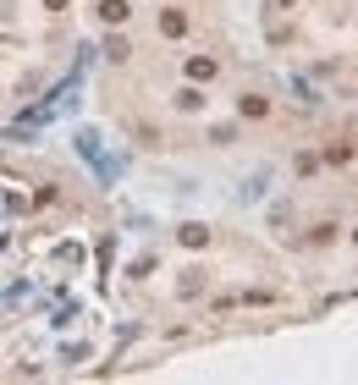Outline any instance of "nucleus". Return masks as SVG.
Here are the masks:
<instances>
[{
  "label": "nucleus",
  "instance_id": "nucleus-1",
  "mask_svg": "<svg viewBox=\"0 0 358 385\" xmlns=\"http://www.w3.org/2000/svg\"><path fill=\"white\" fill-rule=\"evenodd\" d=\"M160 33H166V39H182V33H188V17H182V11H166V17H160Z\"/></svg>",
  "mask_w": 358,
  "mask_h": 385
},
{
  "label": "nucleus",
  "instance_id": "nucleus-2",
  "mask_svg": "<svg viewBox=\"0 0 358 385\" xmlns=\"http://www.w3.org/2000/svg\"><path fill=\"white\" fill-rule=\"evenodd\" d=\"M215 72H221V66H215L210 56H193V61H188V78H199V83H210Z\"/></svg>",
  "mask_w": 358,
  "mask_h": 385
},
{
  "label": "nucleus",
  "instance_id": "nucleus-3",
  "mask_svg": "<svg viewBox=\"0 0 358 385\" xmlns=\"http://www.w3.org/2000/svg\"><path fill=\"white\" fill-rule=\"evenodd\" d=\"M127 11H132L127 0H100V17L105 22H127Z\"/></svg>",
  "mask_w": 358,
  "mask_h": 385
},
{
  "label": "nucleus",
  "instance_id": "nucleus-4",
  "mask_svg": "<svg viewBox=\"0 0 358 385\" xmlns=\"http://www.w3.org/2000/svg\"><path fill=\"white\" fill-rule=\"evenodd\" d=\"M182 243H188V248H204V243H210V231H204V226H182Z\"/></svg>",
  "mask_w": 358,
  "mask_h": 385
},
{
  "label": "nucleus",
  "instance_id": "nucleus-5",
  "mask_svg": "<svg viewBox=\"0 0 358 385\" xmlns=\"http://www.w3.org/2000/svg\"><path fill=\"white\" fill-rule=\"evenodd\" d=\"M325 160H331V165H347V160H353V149H347V143H331V149H325Z\"/></svg>",
  "mask_w": 358,
  "mask_h": 385
},
{
  "label": "nucleus",
  "instance_id": "nucleus-6",
  "mask_svg": "<svg viewBox=\"0 0 358 385\" xmlns=\"http://www.w3.org/2000/svg\"><path fill=\"white\" fill-rule=\"evenodd\" d=\"M265 110H270V105L259 100V94H243V116H265Z\"/></svg>",
  "mask_w": 358,
  "mask_h": 385
},
{
  "label": "nucleus",
  "instance_id": "nucleus-7",
  "mask_svg": "<svg viewBox=\"0 0 358 385\" xmlns=\"http://www.w3.org/2000/svg\"><path fill=\"white\" fill-rule=\"evenodd\" d=\"M177 105H182V110H199V105H204V94H199V88H182V94H177Z\"/></svg>",
  "mask_w": 358,
  "mask_h": 385
},
{
  "label": "nucleus",
  "instance_id": "nucleus-8",
  "mask_svg": "<svg viewBox=\"0 0 358 385\" xmlns=\"http://www.w3.org/2000/svg\"><path fill=\"white\" fill-rule=\"evenodd\" d=\"M105 56H110V61H127L132 50H127V39H110V44H105Z\"/></svg>",
  "mask_w": 358,
  "mask_h": 385
},
{
  "label": "nucleus",
  "instance_id": "nucleus-9",
  "mask_svg": "<svg viewBox=\"0 0 358 385\" xmlns=\"http://www.w3.org/2000/svg\"><path fill=\"white\" fill-rule=\"evenodd\" d=\"M44 6H50V11H61V6H66V0H44Z\"/></svg>",
  "mask_w": 358,
  "mask_h": 385
},
{
  "label": "nucleus",
  "instance_id": "nucleus-10",
  "mask_svg": "<svg viewBox=\"0 0 358 385\" xmlns=\"http://www.w3.org/2000/svg\"><path fill=\"white\" fill-rule=\"evenodd\" d=\"M353 243H358V231H353Z\"/></svg>",
  "mask_w": 358,
  "mask_h": 385
}]
</instances>
